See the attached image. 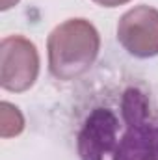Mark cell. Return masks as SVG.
Listing matches in <instances>:
<instances>
[{
	"label": "cell",
	"instance_id": "1",
	"mask_svg": "<svg viewBox=\"0 0 158 160\" xmlns=\"http://www.w3.org/2000/svg\"><path fill=\"white\" fill-rule=\"evenodd\" d=\"M48 48L52 75L69 80L93 63L99 50V36L84 19H75L52 32Z\"/></svg>",
	"mask_w": 158,
	"mask_h": 160
},
{
	"label": "cell",
	"instance_id": "2",
	"mask_svg": "<svg viewBox=\"0 0 158 160\" xmlns=\"http://www.w3.org/2000/svg\"><path fill=\"white\" fill-rule=\"evenodd\" d=\"M123 47L140 58L158 54V11L147 6L128 11L117 28Z\"/></svg>",
	"mask_w": 158,
	"mask_h": 160
},
{
	"label": "cell",
	"instance_id": "3",
	"mask_svg": "<svg viewBox=\"0 0 158 160\" xmlns=\"http://www.w3.org/2000/svg\"><path fill=\"white\" fill-rule=\"evenodd\" d=\"M117 119L108 110H97L86 123L80 134V153L84 160H101L102 153L110 149L116 138Z\"/></svg>",
	"mask_w": 158,
	"mask_h": 160
},
{
	"label": "cell",
	"instance_id": "4",
	"mask_svg": "<svg viewBox=\"0 0 158 160\" xmlns=\"http://www.w3.org/2000/svg\"><path fill=\"white\" fill-rule=\"evenodd\" d=\"M95 2H99V4H102V6H106V8H114V6L123 4V2H126V0H95Z\"/></svg>",
	"mask_w": 158,
	"mask_h": 160
}]
</instances>
